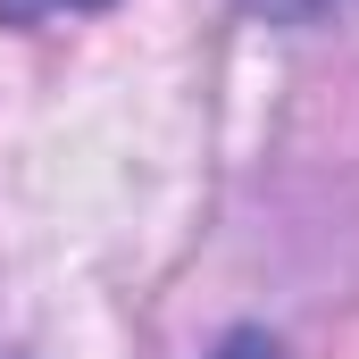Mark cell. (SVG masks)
Masks as SVG:
<instances>
[{"mask_svg":"<svg viewBox=\"0 0 359 359\" xmlns=\"http://www.w3.org/2000/svg\"><path fill=\"white\" fill-rule=\"evenodd\" d=\"M209 359H284V343H276L268 326H234V334H226Z\"/></svg>","mask_w":359,"mask_h":359,"instance_id":"6da1fadb","label":"cell"},{"mask_svg":"<svg viewBox=\"0 0 359 359\" xmlns=\"http://www.w3.org/2000/svg\"><path fill=\"white\" fill-rule=\"evenodd\" d=\"M50 8H109V0H0V17H17V25H34Z\"/></svg>","mask_w":359,"mask_h":359,"instance_id":"7a4b0ae2","label":"cell"}]
</instances>
